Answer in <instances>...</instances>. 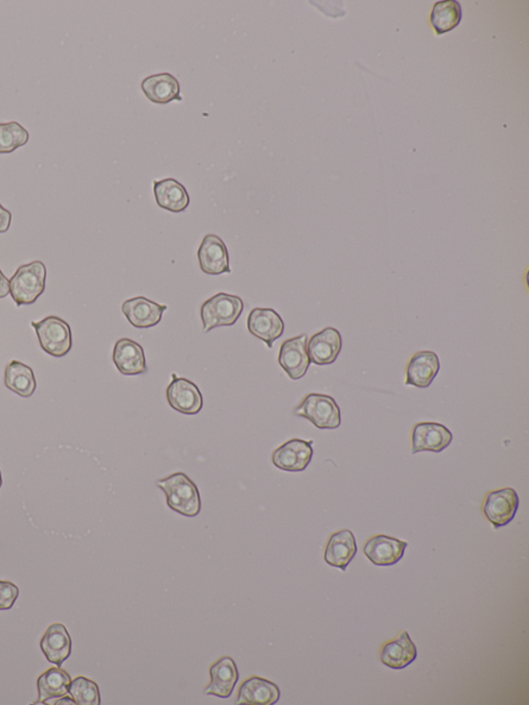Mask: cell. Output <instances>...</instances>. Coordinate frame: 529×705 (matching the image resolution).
Here are the masks:
<instances>
[{"label": "cell", "instance_id": "32", "mask_svg": "<svg viewBox=\"0 0 529 705\" xmlns=\"http://www.w3.org/2000/svg\"><path fill=\"white\" fill-rule=\"evenodd\" d=\"M10 294V281L0 270V299H4Z\"/></svg>", "mask_w": 529, "mask_h": 705}, {"label": "cell", "instance_id": "10", "mask_svg": "<svg viewBox=\"0 0 529 705\" xmlns=\"http://www.w3.org/2000/svg\"><path fill=\"white\" fill-rule=\"evenodd\" d=\"M279 363L292 380L302 379L311 365L307 352V336L289 338L283 343L280 351Z\"/></svg>", "mask_w": 529, "mask_h": 705}, {"label": "cell", "instance_id": "6", "mask_svg": "<svg viewBox=\"0 0 529 705\" xmlns=\"http://www.w3.org/2000/svg\"><path fill=\"white\" fill-rule=\"evenodd\" d=\"M519 508V496L511 487L494 490L485 499L483 512L495 528L513 521Z\"/></svg>", "mask_w": 529, "mask_h": 705}, {"label": "cell", "instance_id": "34", "mask_svg": "<svg viewBox=\"0 0 529 705\" xmlns=\"http://www.w3.org/2000/svg\"><path fill=\"white\" fill-rule=\"evenodd\" d=\"M2 486H3V477H2V471H0V488H2Z\"/></svg>", "mask_w": 529, "mask_h": 705}, {"label": "cell", "instance_id": "9", "mask_svg": "<svg viewBox=\"0 0 529 705\" xmlns=\"http://www.w3.org/2000/svg\"><path fill=\"white\" fill-rule=\"evenodd\" d=\"M198 259L201 272L208 275L232 273L228 249L217 235L208 234L203 238L198 250Z\"/></svg>", "mask_w": 529, "mask_h": 705}, {"label": "cell", "instance_id": "30", "mask_svg": "<svg viewBox=\"0 0 529 705\" xmlns=\"http://www.w3.org/2000/svg\"><path fill=\"white\" fill-rule=\"evenodd\" d=\"M20 590L11 582L0 581V610H9L14 606Z\"/></svg>", "mask_w": 529, "mask_h": 705}, {"label": "cell", "instance_id": "12", "mask_svg": "<svg viewBox=\"0 0 529 705\" xmlns=\"http://www.w3.org/2000/svg\"><path fill=\"white\" fill-rule=\"evenodd\" d=\"M452 440V432L443 424L434 423L415 424L412 434V455L423 451L442 452L448 448Z\"/></svg>", "mask_w": 529, "mask_h": 705}, {"label": "cell", "instance_id": "29", "mask_svg": "<svg viewBox=\"0 0 529 705\" xmlns=\"http://www.w3.org/2000/svg\"><path fill=\"white\" fill-rule=\"evenodd\" d=\"M68 694H71L75 704H100V693L98 684L84 677L75 678L69 684Z\"/></svg>", "mask_w": 529, "mask_h": 705}, {"label": "cell", "instance_id": "17", "mask_svg": "<svg viewBox=\"0 0 529 705\" xmlns=\"http://www.w3.org/2000/svg\"><path fill=\"white\" fill-rule=\"evenodd\" d=\"M210 684L204 690V694L213 695L223 700L229 698L239 681V671L235 661L231 657L220 658L210 667Z\"/></svg>", "mask_w": 529, "mask_h": 705}, {"label": "cell", "instance_id": "15", "mask_svg": "<svg viewBox=\"0 0 529 705\" xmlns=\"http://www.w3.org/2000/svg\"><path fill=\"white\" fill-rule=\"evenodd\" d=\"M122 310L132 326L138 329H147L160 324L168 306L156 304V302L140 296V297L124 301Z\"/></svg>", "mask_w": 529, "mask_h": 705}, {"label": "cell", "instance_id": "25", "mask_svg": "<svg viewBox=\"0 0 529 705\" xmlns=\"http://www.w3.org/2000/svg\"><path fill=\"white\" fill-rule=\"evenodd\" d=\"M71 676L61 669L60 667H54L43 672L37 678V690H39V701L36 703H48L49 701L59 700L68 694Z\"/></svg>", "mask_w": 529, "mask_h": 705}, {"label": "cell", "instance_id": "3", "mask_svg": "<svg viewBox=\"0 0 529 705\" xmlns=\"http://www.w3.org/2000/svg\"><path fill=\"white\" fill-rule=\"evenodd\" d=\"M244 310L243 300L236 295L218 293L201 306L205 333L217 327L235 325Z\"/></svg>", "mask_w": 529, "mask_h": 705}, {"label": "cell", "instance_id": "21", "mask_svg": "<svg viewBox=\"0 0 529 705\" xmlns=\"http://www.w3.org/2000/svg\"><path fill=\"white\" fill-rule=\"evenodd\" d=\"M417 656V646L407 631L402 632L399 638L388 641L381 652L382 663L396 670L405 669L415 662Z\"/></svg>", "mask_w": 529, "mask_h": 705}, {"label": "cell", "instance_id": "2", "mask_svg": "<svg viewBox=\"0 0 529 705\" xmlns=\"http://www.w3.org/2000/svg\"><path fill=\"white\" fill-rule=\"evenodd\" d=\"M47 269L41 261L25 264L10 280V294L17 306L34 305L45 292Z\"/></svg>", "mask_w": 529, "mask_h": 705}, {"label": "cell", "instance_id": "24", "mask_svg": "<svg viewBox=\"0 0 529 705\" xmlns=\"http://www.w3.org/2000/svg\"><path fill=\"white\" fill-rule=\"evenodd\" d=\"M141 87L145 96L154 104L166 105L173 100H182L179 82L169 73L149 75L143 80Z\"/></svg>", "mask_w": 529, "mask_h": 705}, {"label": "cell", "instance_id": "18", "mask_svg": "<svg viewBox=\"0 0 529 705\" xmlns=\"http://www.w3.org/2000/svg\"><path fill=\"white\" fill-rule=\"evenodd\" d=\"M439 358L431 351H421L409 360L407 369V385L417 388H427L438 374Z\"/></svg>", "mask_w": 529, "mask_h": 705}, {"label": "cell", "instance_id": "8", "mask_svg": "<svg viewBox=\"0 0 529 705\" xmlns=\"http://www.w3.org/2000/svg\"><path fill=\"white\" fill-rule=\"evenodd\" d=\"M312 444V440H289L272 453V463L281 471H304L313 456Z\"/></svg>", "mask_w": 529, "mask_h": 705}, {"label": "cell", "instance_id": "5", "mask_svg": "<svg viewBox=\"0 0 529 705\" xmlns=\"http://www.w3.org/2000/svg\"><path fill=\"white\" fill-rule=\"evenodd\" d=\"M31 326L36 332L42 349L47 354L61 358L72 350V329L65 320L49 316L39 322H31Z\"/></svg>", "mask_w": 529, "mask_h": 705}, {"label": "cell", "instance_id": "26", "mask_svg": "<svg viewBox=\"0 0 529 705\" xmlns=\"http://www.w3.org/2000/svg\"><path fill=\"white\" fill-rule=\"evenodd\" d=\"M4 385L11 392L28 399L33 396L36 389V381L33 368L20 361L12 360L4 370Z\"/></svg>", "mask_w": 529, "mask_h": 705}, {"label": "cell", "instance_id": "4", "mask_svg": "<svg viewBox=\"0 0 529 705\" xmlns=\"http://www.w3.org/2000/svg\"><path fill=\"white\" fill-rule=\"evenodd\" d=\"M294 414L311 421L319 430H336L342 424L340 408L329 395L308 394Z\"/></svg>", "mask_w": 529, "mask_h": 705}, {"label": "cell", "instance_id": "19", "mask_svg": "<svg viewBox=\"0 0 529 705\" xmlns=\"http://www.w3.org/2000/svg\"><path fill=\"white\" fill-rule=\"evenodd\" d=\"M280 700V690L269 679L251 677L239 688L236 704L273 705Z\"/></svg>", "mask_w": 529, "mask_h": 705}, {"label": "cell", "instance_id": "27", "mask_svg": "<svg viewBox=\"0 0 529 705\" xmlns=\"http://www.w3.org/2000/svg\"><path fill=\"white\" fill-rule=\"evenodd\" d=\"M462 19V5L457 0H443L434 4L430 20L437 35L450 33L461 24Z\"/></svg>", "mask_w": 529, "mask_h": 705}, {"label": "cell", "instance_id": "28", "mask_svg": "<svg viewBox=\"0 0 529 705\" xmlns=\"http://www.w3.org/2000/svg\"><path fill=\"white\" fill-rule=\"evenodd\" d=\"M28 141V131L20 123H0V154L14 153L18 148L25 147Z\"/></svg>", "mask_w": 529, "mask_h": 705}, {"label": "cell", "instance_id": "33", "mask_svg": "<svg viewBox=\"0 0 529 705\" xmlns=\"http://www.w3.org/2000/svg\"><path fill=\"white\" fill-rule=\"evenodd\" d=\"M61 703H73V704H75V701L72 700L71 697H66V698H62V700L60 701L56 702V704H61Z\"/></svg>", "mask_w": 529, "mask_h": 705}, {"label": "cell", "instance_id": "20", "mask_svg": "<svg viewBox=\"0 0 529 705\" xmlns=\"http://www.w3.org/2000/svg\"><path fill=\"white\" fill-rule=\"evenodd\" d=\"M72 638L65 625L53 624L41 640V648L50 663L61 667L72 654Z\"/></svg>", "mask_w": 529, "mask_h": 705}, {"label": "cell", "instance_id": "23", "mask_svg": "<svg viewBox=\"0 0 529 705\" xmlns=\"http://www.w3.org/2000/svg\"><path fill=\"white\" fill-rule=\"evenodd\" d=\"M357 543L350 530L333 534L327 544L325 561L327 564L345 571L357 555Z\"/></svg>", "mask_w": 529, "mask_h": 705}, {"label": "cell", "instance_id": "7", "mask_svg": "<svg viewBox=\"0 0 529 705\" xmlns=\"http://www.w3.org/2000/svg\"><path fill=\"white\" fill-rule=\"evenodd\" d=\"M167 400L170 407L185 415H197L204 405L203 395L196 384L176 374L167 388Z\"/></svg>", "mask_w": 529, "mask_h": 705}, {"label": "cell", "instance_id": "11", "mask_svg": "<svg viewBox=\"0 0 529 705\" xmlns=\"http://www.w3.org/2000/svg\"><path fill=\"white\" fill-rule=\"evenodd\" d=\"M249 333L266 343L269 349H272L276 339L282 337L285 332V323L272 308L256 307L250 312L248 319Z\"/></svg>", "mask_w": 529, "mask_h": 705}, {"label": "cell", "instance_id": "22", "mask_svg": "<svg viewBox=\"0 0 529 705\" xmlns=\"http://www.w3.org/2000/svg\"><path fill=\"white\" fill-rule=\"evenodd\" d=\"M154 193L157 205L170 212H184L190 206L191 199L186 188L174 178L155 180Z\"/></svg>", "mask_w": 529, "mask_h": 705}, {"label": "cell", "instance_id": "1", "mask_svg": "<svg viewBox=\"0 0 529 705\" xmlns=\"http://www.w3.org/2000/svg\"><path fill=\"white\" fill-rule=\"evenodd\" d=\"M156 486L165 493L168 506L173 511L191 519L200 514L201 501L198 487L185 473L179 471L157 480Z\"/></svg>", "mask_w": 529, "mask_h": 705}, {"label": "cell", "instance_id": "16", "mask_svg": "<svg viewBox=\"0 0 529 705\" xmlns=\"http://www.w3.org/2000/svg\"><path fill=\"white\" fill-rule=\"evenodd\" d=\"M343 349L340 332L328 327L314 335L307 344L308 357L317 365H330L336 361Z\"/></svg>", "mask_w": 529, "mask_h": 705}, {"label": "cell", "instance_id": "14", "mask_svg": "<svg viewBox=\"0 0 529 705\" xmlns=\"http://www.w3.org/2000/svg\"><path fill=\"white\" fill-rule=\"evenodd\" d=\"M113 362L124 376L144 375L148 371L142 345L130 338H121L115 344Z\"/></svg>", "mask_w": 529, "mask_h": 705}, {"label": "cell", "instance_id": "13", "mask_svg": "<svg viewBox=\"0 0 529 705\" xmlns=\"http://www.w3.org/2000/svg\"><path fill=\"white\" fill-rule=\"evenodd\" d=\"M407 543L386 535H377L364 545V553L375 566H389L400 562L405 556Z\"/></svg>", "mask_w": 529, "mask_h": 705}, {"label": "cell", "instance_id": "31", "mask_svg": "<svg viewBox=\"0 0 529 705\" xmlns=\"http://www.w3.org/2000/svg\"><path fill=\"white\" fill-rule=\"evenodd\" d=\"M12 213L0 204V234L8 232L11 228Z\"/></svg>", "mask_w": 529, "mask_h": 705}]
</instances>
